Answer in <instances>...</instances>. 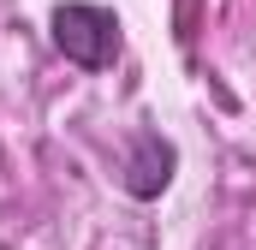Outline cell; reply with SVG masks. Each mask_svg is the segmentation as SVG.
<instances>
[{"label": "cell", "mask_w": 256, "mask_h": 250, "mask_svg": "<svg viewBox=\"0 0 256 250\" xmlns=\"http://www.w3.org/2000/svg\"><path fill=\"white\" fill-rule=\"evenodd\" d=\"M54 48H60L72 66H84V72H102V66H114L120 54V18L108 12V6H90V0H72L54 12Z\"/></svg>", "instance_id": "6da1fadb"}, {"label": "cell", "mask_w": 256, "mask_h": 250, "mask_svg": "<svg viewBox=\"0 0 256 250\" xmlns=\"http://www.w3.org/2000/svg\"><path fill=\"white\" fill-rule=\"evenodd\" d=\"M173 167H179V149L161 131H137L131 137V161H126V190L137 202H149V196H161L173 185Z\"/></svg>", "instance_id": "7a4b0ae2"}]
</instances>
